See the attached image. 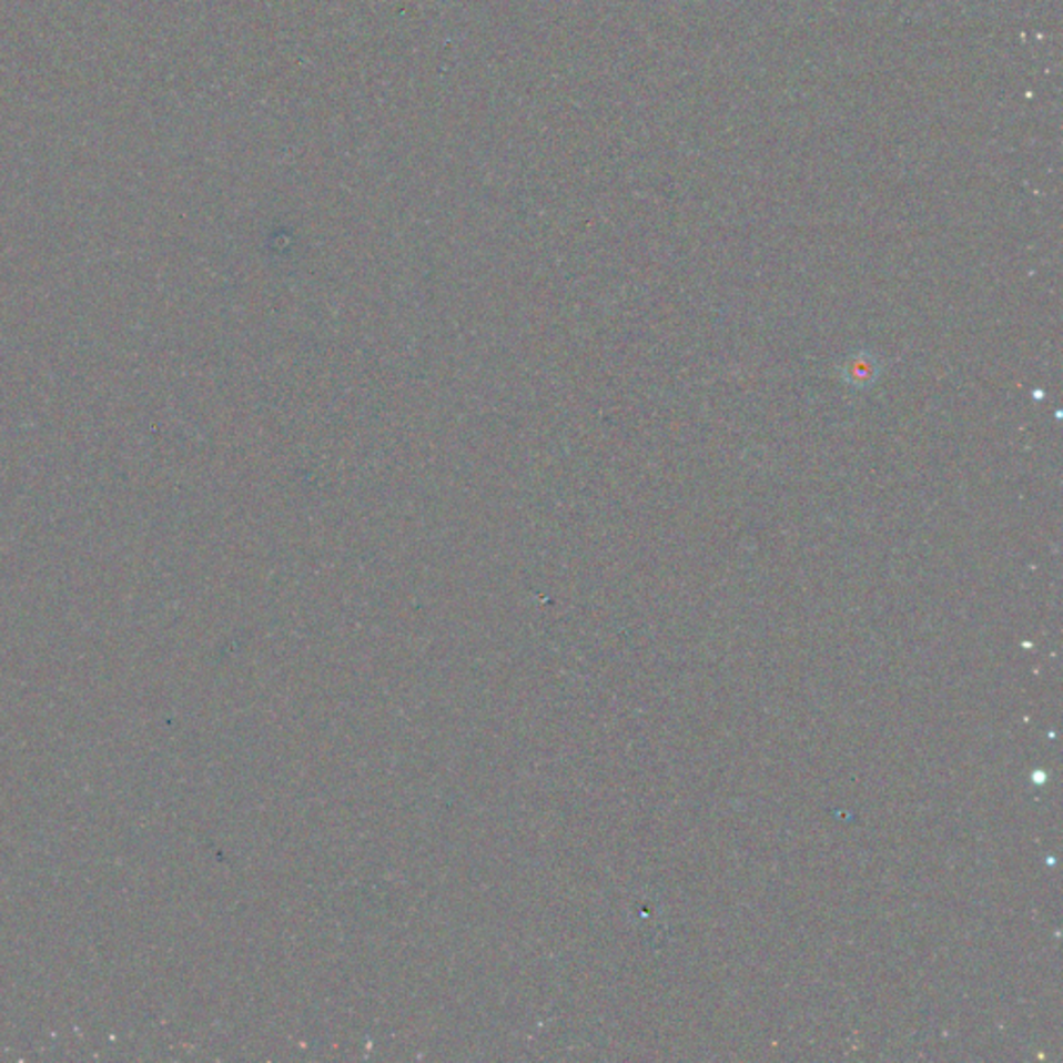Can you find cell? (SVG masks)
I'll return each instance as SVG.
<instances>
[{"label":"cell","instance_id":"6da1fadb","mask_svg":"<svg viewBox=\"0 0 1063 1063\" xmlns=\"http://www.w3.org/2000/svg\"><path fill=\"white\" fill-rule=\"evenodd\" d=\"M846 378L854 385H869L870 381L877 378V364L869 355H858L850 366L846 368Z\"/></svg>","mask_w":1063,"mask_h":1063}]
</instances>
